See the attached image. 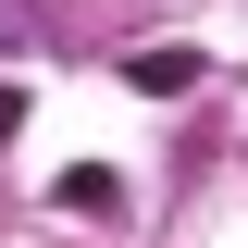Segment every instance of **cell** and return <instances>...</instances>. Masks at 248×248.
Listing matches in <instances>:
<instances>
[{
  "label": "cell",
  "mask_w": 248,
  "mask_h": 248,
  "mask_svg": "<svg viewBox=\"0 0 248 248\" xmlns=\"http://www.w3.org/2000/svg\"><path fill=\"white\" fill-rule=\"evenodd\" d=\"M186 75H199V50H137V87H149V99H174Z\"/></svg>",
  "instance_id": "2"
},
{
  "label": "cell",
  "mask_w": 248,
  "mask_h": 248,
  "mask_svg": "<svg viewBox=\"0 0 248 248\" xmlns=\"http://www.w3.org/2000/svg\"><path fill=\"white\" fill-rule=\"evenodd\" d=\"M50 199H62V211H99V223H112V211H124V186H112V174H99V161H75V174H62V186H50Z\"/></svg>",
  "instance_id": "1"
},
{
  "label": "cell",
  "mask_w": 248,
  "mask_h": 248,
  "mask_svg": "<svg viewBox=\"0 0 248 248\" xmlns=\"http://www.w3.org/2000/svg\"><path fill=\"white\" fill-rule=\"evenodd\" d=\"M25 25H37V13H25V0H0V50H13V37H25Z\"/></svg>",
  "instance_id": "3"
},
{
  "label": "cell",
  "mask_w": 248,
  "mask_h": 248,
  "mask_svg": "<svg viewBox=\"0 0 248 248\" xmlns=\"http://www.w3.org/2000/svg\"><path fill=\"white\" fill-rule=\"evenodd\" d=\"M13 124H25V99H13V87H0V137H13Z\"/></svg>",
  "instance_id": "4"
}]
</instances>
